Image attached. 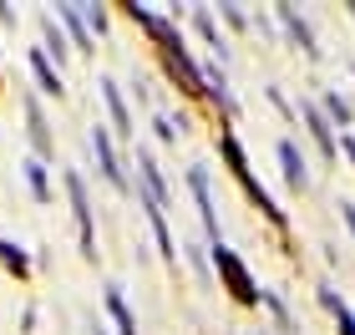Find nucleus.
Segmentation results:
<instances>
[{
	"label": "nucleus",
	"mask_w": 355,
	"mask_h": 335,
	"mask_svg": "<svg viewBox=\"0 0 355 335\" xmlns=\"http://www.w3.org/2000/svg\"><path fill=\"white\" fill-rule=\"evenodd\" d=\"M218 269L229 275V284H234V295H239V300H254V284H249V275L239 269V259H234V254L223 249V244H218Z\"/></svg>",
	"instance_id": "f257e3e1"
},
{
	"label": "nucleus",
	"mask_w": 355,
	"mask_h": 335,
	"mask_svg": "<svg viewBox=\"0 0 355 335\" xmlns=\"http://www.w3.org/2000/svg\"><path fill=\"white\" fill-rule=\"evenodd\" d=\"M92 142H96V157H102V173H107V178L122 188V168H117V153H112V142H107V132H102V127L92 132Z\"/></svg>",
	"instance_id": "f03ea898"
},
{
	"label": "nucleus",
	"mask_w": 355,
	"mask_h": 335,
	"mask_svg": "<svg viewBox=\"0 0 355 335\" xmlns=\"http://www.w3.org/2000/svg\"><path fill=\"white\" fill-rule=\"evenodd\" d=\"M279 157H284V173H289V178H295V183H304V163H300V153L289 148V142L279 148Z\"/></svg>",
	"instance_id": "7ed1b4c3"
},
{
	"label": "nucleus",
	"mask_w": 355,
	"mask_h": 335,
	"mask_svg": "<svg viewBox=\"0 0 355 335\" xmlns=\"http://www.w3.org/2000/svg\"><path fill=\"white\" fill-rule=\"evenodd\" d=\"M107 107H112V117L122 122V132H132V127H127V107H122V97H117V87L107 82Z\"/></svg>",
	"instance_id": "20e7f679"
}]
</instances>
